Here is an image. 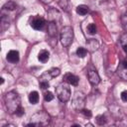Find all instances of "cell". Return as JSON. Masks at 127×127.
Here are the masks:
<instances>
[{"label": "cell", "instance_id": "1", "mask_svg": "<svg viewBox=\"0 0 127 127\" xmlns=\"http://www.w3.org/2000/svg\"><path fill=\"white\" fill-rule=\"evenodd\" d=\"M4 103L7 111L10 114H14L21 106V98L17 92L9 91L4 96Z\"/></svg>", "mask_w": 127, "mask_h": 127}, {"label": "cell", "instance_id": "14", "mask_svg": "<svg viewBox=\"0 0 127 127\" xmlns=\"http://www.w3.org/2000/svg\"><path fill=\"white\" fill-rule=\"evenodd\" d=\"M10 26V20L8 19V15H4L2 14L1 16V30L5 31L6 29H8Z\"/></svg>", "mask_w": 127, "mask_h": 127}, {"label": "cell", "instance_id": "15", "mask_svg": "<svg viewBox=\"0 0 127 127\" xmlns=\"http://www.w3.org/2000/svg\"><path fill=\"white\" fill-rule=\"evenodd\" d=\"M16 7H17V4L14 1H8L2 7V11H13L16 9Z\"/></svg>", "mask_w": 127, "mask_h": 127}, {"label": "cell", "instance_id": "31", "mask_svg": "<svg viewBox=\"0 0 127 127\" xmlns=\"http://www.w3.org/2000/svg\"><path fill=\"white\" fill-rule=\"evenodd\" d=\"M3 127H15V125H13V124H7V125H4Z\"/></svg>", "mask_w": 127, "mask_h": 127}, {"label": "cell", "instance_id": "25", "mask_svg": "<svg viewBox=\"0 0 127 127\" xmlns=\"http://www.w3.org/2000/svg\"><path fill=\"white\" fill-rule=\"evenodd\" d=\"M80 112L86 117H91V111L88 109H82V110H80Z\"/></svg>", "mask_w": 127, "mask_h": 127}, {"label": "cell", "instance_id": "16", "mask_svg": "<svg viewBox=\"0 0 127 127\" xmlns=\"http://www.w3.org/2000/svg\"><path fill=\"white\" fill-rule=\"evenodd\" d=\"M75 11H76V13H77L78 15L84 16V15H86V14L88 13L89 9H88V7H87L86 5H78V6L76 7Z\"/></svg>", "mask_w": 127, "mask_h": 127}, {"label": "cell", "instance_id": "23", "mask_svg": "<svg viewBox=\"0 0 127 127\" xmlns=\"http://www.w3.org/2000/svg\"><path fill=\"white\" fill-rule=\"evenodd\" d=\"M40 86H41L42 89H47V88L50 87L48 80H40Z\"/></svg>", "mask_w": 127, "mask_h": 127}, {"label": "cell", "instance_id": "17", "mask_svg": "<svg viewBox=\"0 0 127 127\" xmlns=\"http://www.w3.org/2000/svg\"><path fill=\"white\" fill-rule=\"evenodd\" d=\"M29 101L32 104H36L39 101V93L37 91H32L29 94Z\"/></svg>", "mask_w": 127, "mask_h": 127}, {"label": "cell", "instance_id": "2", "mask_svg": "<svg viewBox=\"0 0 127 127\" xmlns=\"http://www.w3.org/2000/svg\"><path fill=\"white\" fill-rule=\"evenodd\" d=\"M51 121V117L50 115L44 111V110H40L37 113H35L32 117H31V121L30 123L27 124L28 127H41V126H47L49 125Z\"/></svg>", "mask_w": 127, "mask_h": 127}, {"label": "cell", "instance_id": "18", "mask_svg": "<svg viewBox=\"0 0 127 127\" xmlns=\"http://www.w3.org/2000/svg\"><path fill=\"white\" fill-rule=\"evenodd\" d=\"M118 74L121 78L127 80V68L126 67H123L122 65H120V67L118 68Z\"/></svg>", "mask_w": 127, "mask_h": 127}, {"label": "cell", "instance_id": "33", "mask_svg": "<svg viewBox=\"0 0 127 127\" xmlns=\"http://www.w3.org/2000/svg\"><path fill=\"white\" fill-rule=\"evenodd\" d=\"M0 79H1V84H2V83H3V82H4V78H3V77H1V78H0Z\"/></svg>", "mask_w": 127, "mask_h": 127}, {"label": "cell", "instance_id": "22", "mask_svg": "<svg viewBox=\"0 0 127 127\" xmlns=\"http://www.w3.org/2000/svg\"><path fill=\"white\" fill-rule=\"evenodd\" d=\"M44 99H45L46 101H51V100H53V99H54V95H53V93H52L51 91H47V92H45V93H44Z\"/></svg>", "mask_w": 127, "mask_h": 127}, {"label": "cell", "instance_id": "28", "mask_svg": "<svg viewBox=\"0 0 127 127\" xmlns=\"http://www.w3.org/2000/svg\"><path fill=\"white\" fill-rule=\"evenodd\" d=\"M121 99L124 102H127V90H124L121 92Z\"/></svg>", "mask_w": 127, "mask_h": 127}, {"label": "cell", "instance_id": "32", "mask_svg": "<svg viewBox=\"0 0 127 127\" xmlns=\"http://www.w3.org/2000/svg\"><path fill=\"white\" fill-rule=\"evenodd\" d=\"M122 48H123V50H124V52H125V53L127 54V45H125V46H123Z\"/></svg>", "mask_w": 127, "mask_h": 127}, {"label": "cell", "instance_id": "6", "mask_svg": "<svg viewBox=\"0 0 127 127\" xmlns=\"http://www.w3.org/2000/svg\"><path fill=\"white\" fill-rule=\"evenodd\" d=\"M45 25H46L45 19L42 18V17H40V16H35L31 20V27L34 30L40 31V30H42L45 27Z\"/></svg>", "mask_w": 127, "mask_h": 127}, {"label": "cell", "instance_id": "9", "mask_svg": "<svg viewBox=\"0 0 127 127\" xmlns=\"http://www.w3.org/2000/svg\"><path fill=\"white\" fill-rule=\"evenodd\" d=\"M6 59L9 63L11 64H16L19 62V59H20V56H19V52L18 51H15V50H11L7 53V56H6Z\"/></svg>", "mask_w": 127, "mask_h": 127}, {"label": "cell", "instance_id": "20", "mask_svg": "<svg viewBox=\"0 0 127 127\" xmlns=\"http://www.w3.org/2000/svg\"><path fill=\"white\" fill-rule=\"evenodd\" d=\"M96 31H97V29H96L95 24L90 23V24L87 26V32H88L90 35H94V34H96Z\"/></svg>", "mask_w": 127, "mask_h": 127}, {"label": "cell", "instance_id": "34", "mask_svg": "<svg viewBox=\"0 0 127 127\" xmlns=\"http://www.w3.org/2000/svg\"><path fill=\"white\" fill-rule=\"evenodd\" d=\"M125 28H126V31H127V25H125ZM127 33V32H126Z\"/></svg>", "mask_w": 127, "mask_h": 127}, {"label": "cell", "instance_id": "7", "mask_svg": "<svg viewBox=\"0 0 127 127\" xmlns=\"http://www.w3.org/2000/svg\"><path fill=\"white\" fill-rule=\"evenodd\" d=\"M48 18H49L50 22H54V23L57 24V23H59L61 21V14L55 8H51L48 11Z\"/></svg>", "mask_w": 127, "mask_h": 127}, {"label": "cell", "instance_id": "26", "mask_svg": "<svg viewBox=\"0 0 127 127\" xmlns=\"http://www.w3.org/2000/svg\"><path fill=\"white\" fill-rule=\"evenodd\" d=\"M121 22H122V24L125 26V25H127V11L122 15V17H121Z\"/></svg>", "mask_w": 127, "mask_h": 127}, {"label": "cell", "instance_id": "19", "mask_svg": "<svg viewBox=\"0 0 127 127\" xmlns=\"http://www.w3.org/2000/svg\"><path fill=\"white\" fill-rule=\"evenodd\" d=\"M86 53H87V50L82 48V47H79L77 50H76V55L79 57V58H84L86 56Z\"/></svg>", "mask_w": 127, "mask_h": 127}, {"label": "cell", "instance_id": "3", "mask_svg": "<svg viewBox=\"0 0 127 127\" xmlns=\"http://www.w3.org/2000/svg\"><path fill=\"white\" fill-rule=\"evenodd\" d=\"M56 94L60 101L66 102L70 98V88L68 86V83H61L56 87Z\"/></svg>", "mask_w": 127, "mask_h": 127}, {"label": "cell", "instance_id": "24", "mask_svg": "<svg viewBox=\"0 0 127 127\" xmlns=\"http://www.w3.org/2000/svg\"><path fill=\"white\" fill-rule=\"evenodd\" d=\"M120 43H121V46H122V47L125 46V45H127V33H125V34H123V35L121 36V38H120Z\"/></svg>", "mask_w": 127, "mask_h": 127}, {"label": "cell", "instance_id": "21", "mask_svg": "<svg viewBox=\"0 0 127 127\" xmlns=\"http://www.w3.org/2000/svg\"><path fill=\"white\" fill-rule=\"evenodd\" d=\"M96 122H97L98 125H103V124H105V123H106V118H105V116H104V115H98V116L96 117Z\"/></svg>", "mask_w": 127, "mask_h": 127}, {"label": "cell", "instance_id": "29", "mask_svg": "<svg viewBox=\"0 0 127 127\" xmlns=\"http://www.w3.org/2000/svg\"><path fill=\"white\" fill-rule=\"evenodd\" d=\"M121 65L123 66V67H126L127 68V57L122 61V63H121Z\"/></svg>", "mask_w": 127, "mask_h": 127}, {"label": "cell", "instance_id": "4", "mask_svg": "<svg viewBox=\"0 0 127 127\" xmlns=\"http://www.w3.org/2000/svg\"><path fill=\"white\" fill-rule=\"evenodd\" d=\"M61 43L64 47H68L73 39V30L69 26H64L61 31Z\"/></svg>", "mask_w": 127, "mask_h": 127}, {"label": "cell", "instance_id": "8", "mask_svg": "<svg viewBox=\"0 0 127 127\" xmlns=\"http://www.w3.org/2000/svg\"><path fill=\"white\" fill-rule=\"evenodd\" d=\"M64 81L66 82V83H68V84H71V85L76 86L78 84L79 78L76 75H74V74H72L70 72H67V73H65L64 75Z\"/></svg>", "mask_w": 127, "mask_h": 127}, {"label": "cell", "instance_id": "30", "mask_svg": "<svg viewBox=\"0 0 127 127\" xmlns=\"http://www.w3.org/2000/svg\"><path fill=\"white\" fill-rule=\"evenodd\" d=\"M43 3H46V4H48V3H51L53 0H41Z\"/></svg>", "mask_w": 127, "mask_h": 127}, {"label": "cell", "instance_id": "11", "mask_svg": "<svg viewBox=\"0 0 127 127\" xmlns=\"http://www.w3.org/2000/svg\"><path fill=\"white\" fill-rule=\"evenodd\" d=\"M48 34L52 37V38H56L58 35V28H57V24L54 22H50L48 24Z\"/></svg>", "mask_w": 127, "mask_h": 127}, {"label": "cell", "instance_id": "27", "mask_svg": "<svg viewBox=\"0 0 127 127\" xmlns=\"http://www.w3.org/2000/svg\"><path fill=\"white\" fill-rule=\"evenodd\" d=\"M24 113H25L24 108H23L22 106H20V107H19V109H18V110H17V112H16V115H17V116H22Z\"/></svg>", "mask_w": 127, "mask_h": 127}, {"label": "cell", "instance_id": "5", "mask_svg": "<svg viewBox=\"0 0 127 127\" xmlns=\"http://www.w3.org/2000/svg\"><path fill=\"white\" fill-rule=\"evenodd\" d=\"M85 104V96L81 91H76L72 98V107L76 110H82Z\"/></svg>", "mask_w": 127, "mask_h": 127}, {"label": "cell", "instance_id": "13", "mask_svg": "<svg viewBox=\"0 0 127 127\" xmlns=\"http://www.w3.org/2000/svg\"><path fill=\"white\" fill-rule=\"evenodd\" d=\"M38 59L41 63H46L50 59V53L47 50H42V51H40V53L38 55Z\"/></svg>", "mask_w": 127, "mask_h": 127}, {"label": "cell", "instance_id": "10", "mask_svg": "<svg viewBox=\"0 0 127 127\" xmlns=\"http://www.w3.org/2000/svg\"><path fill=\"white\" fill-rule=\"evenodd\" d=\"M87 78L89 80V82L92 84V85H96L99 83L100 81V77H99V74L97 73L96 70H89L87 72Z\"/></svg>", "mask_w": 127, "mask_h": 127}, {"label": "cell", "instance_id": "12", "mask_svg": "<svg viewBox=\"0 0 127 127\" xmlns=\"http://www.w3.org/2000/svg\"><path fill=\"white\" fill-rule=\"evenodd\" d=\"M86 46H87V50L89 52H94V51H96L98 49L99 44H98V42L96 40L90 39L88 42H86Z\"/></svg>", "mask_w": 127, "mask_h": 127}]
</instances>
